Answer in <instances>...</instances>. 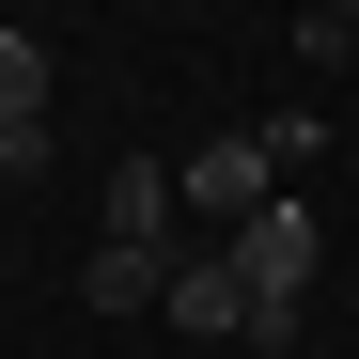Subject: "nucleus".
Segmentation results:
<instances>
[{
  "label": "nucleus",
  "instance_id": "obj_5",
  "mask_svg": "<svg viewBox=\"0 0 359 359\" xmlns=\"http://www.w3.org/2000/svg\"><path fill=\"white\" fill-rule=\"evenodd\" d=\"M94 219H109V234H172V156H109Z\"/></svg>",
  "mask_w": 359,
  "mask_h": 359
},
{
  "label": "nucleus",
  "instance_id": "obj_1",
  "mask_svg": "<svg viewBox=\"0 0 359 359\" xmlns=\"http://www.w3.org/2000/svg\"><path fill=\"white\" fill-rule=\"evenodd\" d=\"M219 250H234V281H250V344H297V328H313V203H250Z\"/></svg>",
  "mask_w": 359,
  "mask_h": 359
},
{
  "label": "nucleus",
  "instance_id": "obj_2",
  "mask_svg": "<svg viewBox=\"0 0 359 359\" xmlns=\"http://www.w3.org/2000/svg\"><path fill=\"white\" fill-rule=\"evenodd\" d=\"M266 188H281V156H266V126H219V141H203L188 172H172V203H203V250H219V234L250 219Z\"/></svg>",
  "mask_w": 359,
  "mask_h": 359
},
{
  "label": "nucleus",
  "instance_id": "obj_3",
  "mask_svg": "<svg viewBox=\"0 0 359 359\" xmlns=\"http://www.w3.org/2000/svg\"><path fill=\"white\" fill-rule=\"evenodd\" d=\"M172 328H203V344H250V281H234V250H172V297H156Z\"/></svg>",
  "mask_w": 359,
  "mask_h": 359
},
{
  "label": "nucleus",
  "instance_id": "obj_6",
  "mask_svg": "<svg viewBox=\"0 0 359 359\" xmlns=\"http://www.w3.org/2000/svg\"><path fill=\"white\" fill-rule=\"evenodd\" d=\"M0 126H47V32H0Z\"/></svg>",
  "mask_w": 359,
  "mask_h": 359
},
{
  "label": "nucleus",
  "instance_id": "obj_7",
  "mask_svg": "<svg viewBox=\"0 0 359 359\" xmlns=\"http://www.w3.org/2000/svg\"><path fill=\"white\" fill-rule=\"evenodd\" d=\"M313 16H328V32H359V0H313Z\"/></svg>",
  "mask_w": 359,
  "mask_h": 359
},
{
  "label": "nucleus",
  "instance_id": "obj_4",
  "mask_svg": "<svg viewBox=\"0 0 359 359\" xmlns=\"http://www.w3.org/2000/svg\"><path fill=\"white\" fill-rule=\"evenodd\" d=\"M79 297H94V313H156V297H172V234H94Z\"/></svg>",
  "mask_w": 359,
  "mask_h": 359
}]
</instances>
